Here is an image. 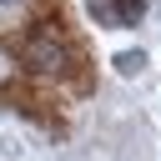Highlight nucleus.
<instances>
[{"label": "nucleus", "mask_w": 161, "mask_h": 161, "mask_svg": "<svg viewBox=\"0 0 161 161\" xmlns=\"http://www.w3.org/2000/svg\"><path fill=\"white\" fill-rule=\"evenodd\" d=\"M20 60H25L30 70H60V65H65V45H60V35H50L45 25H35V35L20 45Z\"/></svg>", "instance_id": "obj_1"}, {"label": "nucleus", "mask_w": 161, "mask_h": 161, "mask_svg": "<svg viewBox=\"0 0 161 161\" xmlns=\"http://www.w3.org/2000/svg\"><path fill=\"white\" fill-rule=\"evenodd\" d=\"M91 15L101 25H141L146 0H91Z\"/></svg>", "instance_id": "obj_2"}, {"label": "nucleus", "mask_w": 161, "mask_h": 161, "mask_svg": "<svg viewBox=\"0 0 161 161\" xmlns=\"http://www.w3.org/2000/svg\"><path fill=\"white\" fill-rule=\"evenodd\" d=\"M111 65H116V75H141L146 70V50H121Z\"/></svg>", "instance_id": "obj_3"}, {"label": "nucleus", "mask_w": 161, "mask_h": 161, "mask_svg": "<svg viewBox=\"0 0 161 161\" xmlns=\"http://www.w3.org/2000/svg\"><path fill=\"white\" fill-rule=\"evenodd\" d=\"M0 5H20V0H0Z\"/></svg>", "instance_id": "obj_4"}]
</instances>
